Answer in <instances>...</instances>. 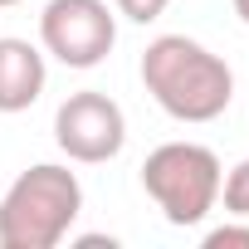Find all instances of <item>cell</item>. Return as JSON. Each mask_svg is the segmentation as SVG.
I'll list each match as a JSON object with an SVG mask.
<instances>
[{"label":"cell","mask_w":249,"mask_h":249,"mask_svg":"<svg viewBox=\"0 0 249 249\" xmlns=\"http://www.w3.org/2000/svg\"><path fill=\"white\" fill-rule=\"evenodd\" d=\"M142 88L176 122H215L234 103V73L191 35H157L142 49Z\"/></svg>","instance_id":"1"},{"label":"cell","mask_w":249,"mask_h":249,"mask_svg":"<svg viewBox=\"0 0 249 249\" xmlns=\"http://www.w3.org/2000/svg\"><path fill=\"white\" fill-rule=\"evenodd\" d=\"M83 215V186L69 166L39 161L0 196V249H54Z\"/></svg>","instance_id":"2"},{"label":"cell","mask_w":249,"mask_h":249,"mask_svg":"<svg viewBox=\"0 0 249 249\" xmlns=\"http://www.w3.org/2000/svg\"><path fill=\"white\" fill-rule=\"evenodd\" d=\"M220 157L200 142H161L142 161V191L157 200L166 225L191 230L220 205Z\"/></svg>","instance_id":"3"},{"label":"cell","mask_w":249,"mask_h":249,"mask_svg":"<svg viewBox=\"0 0 249 249\" xmlns=\"http://www.w3.org/2000/svg\"><path fill=\"white\" fill-rule=\"evenodd\" d=\"M39 44L64 69H98L117 44V15L107 0H49L39 10Z\"/></svg>","instance_id":"4"},{"label":"cell","mask_w":249,"mask_h":249,"mask_svg":"<svg viewBox=\"0 0 249 249\" xmlns=\"http://www.w3.org/2000/svg\"><path fill=\"white\" fill-rule=\"evenodd\" d=\"M54 142L69 161L78 166H103L112 161L122 147H127V117L122 107L98 93V88H83V93H69L54 112Z\"/></svg>","instance_id":"5"},{"label":"cell","mask_w":249,"mask_h":249,"mask_svg":"<svg viewBox=\"0 0 249 249\" xmlns=\"http://www.w3.org/2000/svg\"><path fill=\"white\" fill-rule=\"evenodd\" d=\"M49 83V64H44V49H35L30 39H15L5 35L0 39V112H25L39 103Z\"/></svg>","instance_id":"6"},{"label":"cell","mask_w":249,"mask_h":249,"mask_svg":"<svg viewBox=\"0 0 249 249\" xmlns=\"http://www.w3.org/2000/svg\"><path fill=\"white\" fill-rule=\"evenodd\" d=\"M220 200H225V215L249 220V157L234 161L230 176H220Z\"/></svg>","instance_id":"7"},{"label":"cell","mask_w":249,"mask_h":249,"mask_svg":"<svg viewBox=\"0 0 249 249\" xmlns=\"http://www.w3.org/2000/svg\"><path fill=\"white\" fill-rule=\"evenodd\" d=\"M205 249H249V225H239L234 215L225 220V225H215V230H205V239H200Z\"/></svg>","instance_id":"8"},{"label":"cell","mask_w":249,"mask_h":249,"mask_svg":"<svg viewBox=\"0 0 249 249\" xmlns=\"http://www.w3.org/2000/svg\"><path fill=\"white\" fill-rule=\"evenodd\" d=\"M166 5H171V0H112V10H117L122 20H132V25H152V20H161Z\"/></svg>","instance_id":"9"},{"label":"cell","mask_w":249,"mask_h":249,"mask_svg":"<svg viewBox=\"0 0 249 249\" xmlns=\"http://www.w3.org/2000/svg\"><path fill=\"white\" fill-rule=\"evenodd\" d=\"M234 15H239V20L249 25V0H234Z\"/></svg>","instance_id":"10"},{"label":"cell","mask_w":249,"mask_h":249,"mask_svg":"<svg viewBox=\"0 0 249 249\" xmlns=\"http://www.w3.org/2000/svg\"><path fill=\"white\" fill-rule=\"evenodd\" d=\"M10 5H20V0H0V10H10Z\"/></svg>","instance_id":"11"}]
</instances>
